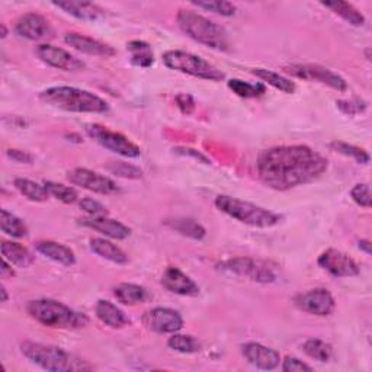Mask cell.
I'll return each mask as SVG.
<instances>
[{"label":"cell","mask_w":372,"mask_h":372,"mask_svg":"<svg viewBox=\"0 0 372 372\" xmlns=\"http://www.w3.org/2000/svg\"><path fill=\"white\" fill-rule=\"evenodd\" d=\"M285 70L294 78L304 79V81H314L331 89H336L339 92L348 91V83L341 74L319 64H291L285 67Z\"/></svg>","instance_id":"obj_10"},{"label":"cell","mask_w":372,"mask_h":372,"mask_svg":"<svg viewBox=\"0 0 372 372\" xmlns=\"http://www.w3.org/2000/svg\"><path fill=\"white\" fill-rule=\"evenodd\" d=\"M35 249L36 252L41 253L43 256H46L47 259L53 260V262L58 265L73 267L76 264V256H74V252L70 247L63 246L60 243L51 240H41L35 244Z\"/></svg>","instance_id":"obj_22"},{"label":"cell","mask_w":372,"mask_h":372,"mask_svg":"<svg viewBox=\"0 0 372 372\" xmlns=\"http://www.w3.org/2000/svg\"><path fill=\"white\" fill-rule=\"evenodd\" d=\"M106 169L113 175L125 177V179H141L143 177V172L137 166L124 163V162H113L106 166Z\"/></svg>","instance_id":"obj_39"},{"label":"cell","mask_w":372,"mask_h":372,"mask_svg":"<svg viewBox=\"0 0 372 372\" xmlns=\"http://www.w3.org/2000/svg\"><path fill=\"white\" fill-rule=\"evenodd\" d=\"M12 265H9V262L6 259H4L2 260V268H0V272H2V278L5 279V278H8V277H14L15 275V272H14V269L11 268Z\"/></svg>","instance_id":"obj_47"},{"label":"cell","mask_w":372,"mask_h":372,"mask_svg":"<svg viewBox=\"0 0 372 372\" xmlns=\"http://www.w3.org/2000/svg\"><path fill=\"white\" fill-rule=\"evenodd\" d=\"M329 162L309 145H278L259 155L260 182L274 191H289L326 173Z\"/></svg>","instance_id":"obj_1"},{"label":"cell","mask_w":372,"mask_h":372,"mask_svg":"<svg viewBox=\"0 0 372 372\" xmlns=\"http://www.w3.org/2000/svg\"><path fill=\"white\" fill-rule=\"evenodd\" d=\"M41 100L54 108L76 114H105L109 110V103L98 95L71 88V86H54L48 88L40 95Z\"/></svg>","instance_id":"obj_2"},{"label":"cell","mask_w":372,"mask_h":372,"mask_svg":"<svg viewBox=\"0 0 372 372\" xmlns=\"http://www.w3.org/2000/svg\"><path fill=\"white\" fill-rule=\"evenodd\" d=\"M351 198L355 204H358L362 208H371L372 205V197H371V188L368 183H356L351 190Z\"/></svg>","instance_id":"obj_40"},{"label":"cell","mask_w":372,"mask_h":372,"mask_svg":"<svg viewBox=\"0 0 372 372\" xmlns=\"http://www.w3.org/2000/svg\"><path fill=\"white\" fill-rule=\"evenodd\" d=\"M143 323L150 330L160 334H173L183 327L182 316L177 311L166 307L148 310L143 316Z\"/></svg>","instance_id":"obj_14"},{"label":"cell","mask_w":372,"mask_h":372,"mask_svg":"<svg viewBox=\"0 0 372 372\" xmlns=\"http://www.w3.org/2000/svg\"><path fill=\"white\" fill-rule=\"evenodd\" d=\"M0 229H2L5 234L15 239H22L28 236V227L25 222L6 210L0 211Z\"/></svg>","instance_id":"obj_31"},{"label":"cell","mask_w":372,"mask_h":372,"mask_svg":"<svg viewBox=\"0 0 372 372\" xmlns=\"http://www.w3.org/2000/svg\"><path fill=\"white\" fill-rule=\"evenodd\" d=\"M36 56H38V58L47 66L63 71L74 73L85 68V63L82 60L74 57L68 51L51 44H41L36 47Z\"/></svg>","instance_id":"obj_15"},{"label":"cell","mask_w":372,"mask_h":372,"mask_svg":"<svg viewBox=\"0 0 372 372\" xmlns=\"http://www.w3.org/2000/svg\"><path fill=\"white\" fill-rule=\"evenodd\" d=\"M15 32L21 38L29 41H41L51 33V28L44 16L38 14H25L18 19Z\"/></svg>","instance_id":"obj_17"},{"label":"cell","mask_w":372,"mask_h":372,"mask_svg":"<svg viewBox=\"0 0 372 372\" xmlns=\"http://www.w3.org/2000/svg\"><path fill=\"white\" fill-rule=\"evenodd\" d=\"M53 6L64 11L73 18L85 21V22H96L105 16V11L95 4L91 2H78V0H61V2H53Z\"/></svg>","instance_id":"obj_21"},{"label":"cell","mask_w":372,"mask_h":372,"mask_svg":"<svg viewBox=\"0 0 372 372\" xmlns=\"http://www.w3.org/2000/svg\"><path fill=\"white\" fill-rule=\"evenodd\" d=\"M162 285L169 292L183 295V296H197L200 294L198 284L179 268L169 267L162 275Z\"/></svg>","instance_id":"obj_19"},{"label":"cell","mask_w":372,"mask_h":372,"mask_svg":"<svg viewBox=\"0 0 372 372\" xmlns=\"http://www.w3.org/2000/svg\"><path fill=\"white\" fill-rule=\"evenodd\" d=\"M165 226H167L169 229L175 230L176 233L190 237L194 240H202L207 236L205 229L200 224L198 221L192 219V218H186V217H175V218H167L165 219Z\"/></svg>","instance_id":"obj_26"},{"label":"cell","mask_w":372,"mask_h":372,"mask_svg":"<svg viewBox=\"0 0 372 372\" xmlns=\"http://www.w3.org/2000/svg\"><path fill=\"white\" fill-rule=\"evenodd\" d=\"M167 346L179 353H197L201 349V343L191 336V334H179L173 333L172 338L167 341Z\"/></svg>","instance_id":"obj_35"},{"label":"cell","mask_w":372,"mask_h":372,"mask_svg":"<svg viewBox=\"0 0 372 372\" xmlns=\"http://www.w3.org/2000/svg\"><path fill=\"white\" fill-rule=\"evenodd\" d=\"M79 205L89 217H106L108 215L106 207L92 198H83L79 202Z\"/></svg>","instance_id":"obj_41"},{"label":"cell","mask_w":372,"mask_h":372,"mask_svg":"<svg viewBox=\"0 0 372 372\" xmlns=\"http://www.w3.org/2000/svg\"><path fill=\"white\" fill-rule=\"evenodd\" d=\"M176 103H177V106L180 108L182 113L186 114V115L192 114V110L195 109V102H194V99H192L191 95H186V93L177 95V96H176Z\"/></svg>","instance_id":"obj_44"},{"label":"cell","mask_w":372,"mask_h":372,"mask_svg":"<svg viewBox=\"0 0 372 372\" xmlns=\"http://www.w3.org/2000/svg\"><path fill=\"white\" fill-rule=\"evenodd\" d=\"M242 353L250 365L264 371H274L279 366L281 362V355L275 349L256 342L244 343L242 346Z\"/></svg>","instance_id":"obj_16"},{"label":"cell","mask_w":372,"mask_h":372,"mask_svg":"<svg viewBox=\"0 0 372 372\" xmlns=\"http://www.w3.org/2000/svg\"><path fill=\"white\" fill-rule=\"evenodd\" d=\"M317 264L334 278H351L359 275V267L355 260L336 249H327L323 252L319 256Z\"/></svg>","instance_id":"obj_13"},{"label":"cell","mask_w":372,"mask_h":372,"mask_svg":"<svg viewBox=\"0 0 372 372\" xmlns=\"http://www.w3.org/2000/svg\"><path fill=\"white\" fill-rule=\"evenodd\" d=\"M96 317L110 329H123L130 324V319L127 314L118 309L115 304L106 300H99L95 307Z\"/></svg>","instance_id":"obj_23"},{"label":"cell","mask_w":372,"mask_h":372,"mask_svg":"<svg viewBox=\"0 0 372 372\" xmlns=\"http://www.w3.org/2000/svg\"><path fill=\"white\" fill-rule=\"evenodd\" d=\"M294 304L301 311L319 317H327L336 309L333 295L324 288H314L295 295Z\"/></svg>","instance_id":"obj_12"},{"label":"cell","mask_w":372,"mask_h":372,"mask_svg":"<svg viewBox=\"0 0 372 372\" xmlns=\"http://www.w3.org/2000/svg\"><path fill=\"white\" fill-rule=\"evenodd\" d=\"M330 148L333 152L353 159L359 165L369 163V155L363 150V148L356 147L353 144H348L345 141H333V143H330Z\"/></svg>","instance_id":"obj_36"},{"label":"cell","mask_w":372,"mask_h":372,"mask_svg":"<svg viewBox=\"0 0 372 372\" xmlns=\"http://www.w3.org/2000/svg\"><path fill=\"white\" fill-rule=\"evenodd\" d=\"M227 86L233 93L244 99L259 98L267 93V86L264 83H249L240 79H232L227 82Z\"/></svg>","instance_id":"obj_33"},{"label":"cell","mask_w":372,"mask_h":372,"mask_svg":"<svg viewBox=\"0 0 372 372\" xmlns=\"http://www.w3.org/2000/svg\"><path fill=\"white\" fill-rule=\"evenodd\" d=\"M6 35H8L6 26H5V25H2V38H6Z\"/></svg>","instance_id":"obj_50"},{"label":"cell","mask_w":372,"mask_h":372,"mask_svg":"<svg viewBox=\"0 0 372 372\" xmlns=\"http://www.w3.org/2000/svg\"><path fill=\"white\" fill-rule=\"evenodd\" d=\"M26 311L35 321L51 329H82L89 323L86 314L50 299L29 301Z\"/></svg>","instance_id":"obj_5"},{"label":"cell","mask_w":372,"mask_h":372,"mask_svg":"<svg viewBox=\"0 0 372 372\" xmlns=\"http://www.w3.org/2000/svg\"><path fill=\"white\" fill-rule=\"evenodd\" d=\"M338 108L346 115H355L359 113H363L366 109V103L361 99H353V100H338L336 102Z\"/></svg>","instance_id":"obj_42"},{"label":"cell","mask_w":372,"mask_h":372,"mask_svg":"<svg viewBox=\"0 0 372 372\" xmlns=\"http://www.w3.org/2000/svg\"><path fill=\"white\" fill-rule=\"evenodd\" d=\"M215 207L239 222L257 229H271L279 224L282 219V215L278 212L229 195H218L215 198Z\"/></svg>","instance_id":"obj_6"},{"label":"cell","mask_w":372,"mask_h":372,"mask_svg":"<svg viewBox=\"0 0 372 372\" xmlns=\"http://www.w3.org/2000/svg\"><path fill=\"white\" fill-rule=\"evenodd\" d=\"M173 152H176L177 155H182V156H190V157H194V159H197V160H200V162H202V163H205V165H210V163H211V162L208 160V157H205V156L201 155L200 152L194 150V148H188V147H177V148H175Z\"/></svg>","instance_id":"obj_46"},{"label":"cell","mask_w":372,"mask_h":372,"mask_svg":"<svg viewBox=\"0 0 372 372\" xmlns=\"http://www.w3.org/2000/svg\"><path fill=\"white\" fill-rule=\"evenodd\" d=\"M0 250H2L4 259L16 268H29L35 262V256L19 243L2 242Z\"/></svg>","instance_id":"obj_25"},{"label":"cell","mask_w":372,"mask_h":372,"mask_svg":"<svg viewBox=\"0 0 372 372\" xmlns=\"http://www.w3.org/2000/svg\"><path fill=\"white\" fill-rule=\"evenodd\" d=\"M127 50L131 54V63L137 67L147 68L153 66L155 63V54L152 51V47L144 41H131L127 46Z\"/></svg>","instance_id":"obj_32"},{"label":"cell","mask_w":372,"mask_h":372,"mask_svg":"<svg viewBox=\"0 0 372 372\" xmlns=\"http://www.w3.org/2000/svg\"><path fill=\"white\" fill-rule=\"evenodd\" d=\"M194 6L208 11V12H214L217 15L230 18L236 14V5L230 4V2H222V0H211V2H192Z\"/></svg>","instance_id":"obj_38"},{"label":"cell","mask_w":372,"mask_h":372,"mask_svg":"<svg viewBox=\"0 0 372 372\" xmlns=\"http://www.w3.org/2000/svg\"><path fill=\"white\" fill-rule=\"evenodd\" d=\"M64 41L67 46L73 47L74 50H78L83 54H88V56L105 57V58L115 56V50L110 46L100 43L98 40H93V38H91V36H86L82 33H76V32L66 33Z\"/></svg>","instance_id":"obj_20"},{"label":"cell","mask_w":372,"mask_h":372,"mask_svg":"<svg viewBox=\"0 0 372 372\" xmlns=\"http://www.w3.org/2000/svg\"><path fill=\"white\" fill-rule=\"evenodd\" d=\"M86 134L96 141L99 145H102L106 150L117 153L123 157L128 159H137L140 157L141 152L140 147L135 145L131 140H128L125 135L121 133L110 131L106 127H102L99 124H89L86 125Z\"/></svg>","instance_id":"obj_9"},{"label":"cell","mask_w":372,"mask_h":372,"mask_svg":"<svg viewBox=\"0 0 372 372\" xmlns=\"http://www.w3.org/2000/svg\"><path fill=\"white\" fill-rule=\"evenodd\" d=\"M217 268L226 274L259 284H274L278 281V268L274 264L260 259L234 257L218 264Z\"/></svg>","instance_id":"obj_8"},{"label":"cell","mask_w":372,"mask_h":372,"mask_svg":"<svg viewBox=\"0 0 372 372\" xmlns=\"http://www.w3.org/2000/svg\"><path fill=\"white\" fill-rule=\"evenodd\" d=\"M179 28L194 41L217 51H227L230 47L227 31L208 18L194 12L180 9L176 16Z\"/></svg>","instance_id":"obj_4"},{"label":"cell","mask_w":372,"mask_h":372,"mask_svg":"<svg viewBox=\"0 0 372 372\" xmlns=\"http://www.w3.org/2000/svg\"><path fill=\"white\" fill-rule=\"evenodd\" d=\"M89 247L95 254L105 260H109V262L117 265L128 264V256L125 254V252L106 239L93 237L89 240Z\"/></svg>","instance_id":"obj_24"},{"label":"cell","mask_w":372,"mask_h":372,"mask_svg":"<svg viewBox=\"0 0 372 372\" xmlns=\"http://www.w3.org/2000/svg\"><path fill=\"white\" fill-rule=\"evenodd\" d=\"M114 295L118 300V303L124 306H137L150 299L148 291L144 286H140L137 284H120L114 288Z\"/></svg>","instance_id":"obj_27"},{"label":"cell","mask_w":372,"mask_h":372,"mask_svg":"<svg viewBox=\"0 0 372 372\" xmlns=\"http://www.w3.org/2000/svg\"><path fill=\"white\" fill-rule=\"evenodd\" d=\"M321 5L330 9L333 14L339 15L343 21L351 24L352 26H362L365 24V16L351 4L341 2V0H333V2H321Z\"/></svg>","instance_id":"obj_29"},{"label":"cell","mask_w":372,"mask_h":372,"mask_svg":"<svg viewBox=\"0 0 372 372\" xmlns=\"http://www.w3.org/2000/svg\"><path fill=\"white\" fill-rule=\"evenodd\" d=\"M21 352L32 363L50 372H73V371H91L93 369L86 361L74 356L63 348L44 345L38 342L25 341L21 343Z\"/></svg>","instance_id":"obj_3"},{"label":"cell","mask_w":372,"mask_h":372,"mask_svg":"<svg viewBox=\"0 0 372 372\" xmlns=\"http://www.w3.org/2000/svg\"><path fill=\"white\" fill-rule=\"evenodd\" d=\"M44 185H46L50 197H54L56 200L61 201L63 204H74L78 201V192L73 188H70V186H66V185H61L57 182H51V180H47Z\"/></svg>","instance_id":"obj_37"},{"label":"cell","mask_w":372,"mask_h":372,"mask_svg":"<svg viewBox=\"0 0 372 372\" xmlns=\"http://www.w3.org/2000/svg\"><path fill=\"white\" fill-rule=\"evenodd\" d=\"M6 156L16 162V163H25V165H31L33 162V156L28 152L24 150H18V148H11V150L6 152Z\"/></svg>","instance_id":"obj_45"},{"label":"cell","mask_w":372,"mask_h":372,"mask_svg":"<svg viewBox=\"0 0 372 372\" xmlns=\"http://www.w3.org/2000/svg\"><path fill=\"white\" fill-rule=\"evenodd\" d=\"M67 180L71 185L81 186L83 190H88L95 194L100 195H113L120 192V186L108 176H103L100 173L92 172L89 169L76 167L67 172Z\"/></svg>","instance_id":"obj_11"},{"label":"cell","mask_w":372,"mask_h":372,"mask_svg":"<svg viewBox=\"0 0 372 372\" xmlns=\"http://www.w3.org/2000/svg\"><path fill=\"white\" fill-rule=\"evenodd\" d=\"M303 351L307 356L319 362H329L333 358V348L321 339H309L303 343Z\"/></svg>","instance_id":"obj_34"},{"label":"cell","mask_w":372,"mask_h":372,"mask_svg":"<svg viewBox=\"0 0 372 372\" xmlns=\"http://www.w3.org/2000/svg\"><path fill=\"white\" fill-rule=\"evenodd\" d=\"M163 63L170 70H176L190 76L211 81V82H221L224 79V73L212 66L210 61L204 60L200 56L192 53H186L180 50H170L163 54Z\"/></svg>","instance_id":"obj_7"},{"label":"cell","mask_w":372,"mask_h":372,"mask_svg":"<svg viewBox=\"0 0 372 372\" xmlns=\"http://www.w3.org/2000/svg\"><path fill=\"white\" fill-rule=\"evenodd\" d=\"M79 222L82 226L92 229L109 239L125 240L131 236L130 227L123 224L121 221L108 218V217H85V218H81Z\"/></svg>","instance_id":"obj_18"},{"label":"cell","mask_w":372,"mask_h":372,"mask_svg":"<svg viewBox=\"0 0 372 372\" xmlns=\"http://www.w3.org/2000/svg\"><path fill=\"white\" fill-rule=\"evenodd\" d=\"M14 185L15 188L25 197L28 198L29 201H33V202H44L48 200L50 194L46 188V185H40L36 183L33 180H29V179H24V177H16L14 180Z\"/></svg>","instance_id":"obj_30"},{"label":"cell","mask_w":372,"mask_h":372,"mask_svg":"<svg viewBox=\"0 0 372 372\" xmlns=\"http://www.w3.org/2000/svg\"><path fill=\"white\" fill-rule=\"evenodd\" d=\"M250 73L253 76H256L257 79H260L262 82H265L267 85H271L272 88L284 92V93H294L296 86L294 82H291L289 79H286L285 76L279 73H275L272 70H267V68H252Z\"/></svg>","instance_id":"obj_28"},{"label":"cell","mask_w":372,"mask_h":372,"mask_svg":"<svg viewBox=\"0 0 372 372\" xmlns=\"http://www.w3.org/2000/svg\"><path fill=\"white\" fill-rule=\"evenodd\" d=\"M282 371L285 372H311L313 368L310 365H307L306 362L300 361L299 358H294V356H286L282 362Z\"/></svg>","instance_id":"obj_43"},{"label":"cell","mask_w":372,"mask_h":372,"mask_svg":"<svg viewBox=\"0 0 372 372\" xmlns=\"http://www.w3.org/2000/svg\"><path fill=\"white\" fill-rule=\"evenodd\" d=\"M358 247H359L361 250H363L366 254H371V242H369V240H361V242L358 243Z\"/></svg>","instance_id":"obj_48"},{"label":"cell","mask_w":372,"mask_h":372,"mask_svg":"<svg viewBox=\"0 0 372 372\" xmlns=\"http://www.w3.org/2000/svg\"><path fill=\"white\" fill-rule=\"evenodd\" d=\"M0 292H2V303H8V292H6V288L2 286V289H0Z\"/></svg>","instance_id":"obj_49"}]
</instances>
